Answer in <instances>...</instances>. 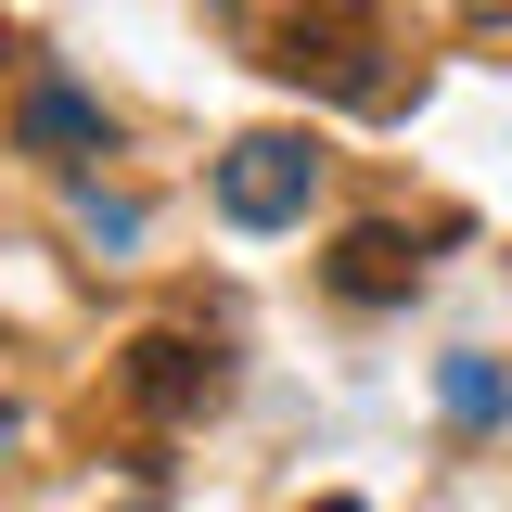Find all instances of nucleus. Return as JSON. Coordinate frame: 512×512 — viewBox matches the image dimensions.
<instances>
[{
    "label": "nucleus",
    "instance_id": "7",
    "mask_svg": "<svg viewBox=\"0 0 512 512\" xmlns=\"http://www.w3.org/2000/svg\"><path fill=\"white\" fill-rule=\"evenodd\" d=\"M77 231H90V244H141V205H128V192H77Z\"/></svg>",
    "mask_w": 512,
    "mask_h": 512
},
{
    "label": "nucleus",
    "instance_id": "8",
    "mask_svg": "<svg viewBox=\"0 0 512 512\" xmlns=\"http://www.w3.org/2000/svg\"><path fill=\"white\" fill-rule=\"evenodd\" d=\"M0 448H13V410H0Z\"/></svg>",
    "mask_w": 512,
    "mask_h": 512
},
{
    "label": "nucleus",
    "instance_id": "4",
    "mask_svg": "<svg viewBox=\"0 0 512 512\" xmlns=\"http://www.w3.org/2000/svg\"><path fill=\"white\" fill-rule=\"evenodd\" d=\"M410 282H423V244L384 231V218H359V231L333 244V295H346V308H397Z\"/></svg>",
    "mask_w": 512,
    "mask_h": 512
},
{
    "label": "nucleus",
    "instance_id": "6",
    "mask_svg": "<svg viewBox=\"0 0 512 512\" xmlns=\"http://www.w3.org/2000/svg\"><path fill=\"white\" fill-rule=\"evenodd\" d=\"M436 410L461 423V436H474V423H500V410H512V359H474V346H461V359L436 372Z\"/></svg>",
    "mask_w": 512,
    "mask_h": 512
},
{
    "label": "nucleus",
    "instance_id": "1",
    "mask_svg": "<svg viewBox=\"0 0 512 512\" xmlns=\"http://www.w3.org/2000/svg\"><path fill=\"white\" fill-rule=\"evenodd\" d=\"M397 26H384V0H295L282 26H269V64L295 77V90H333V103H397Z\"/></svg>",
    "mask_w": 512,
    "mask_h": 512
},
{
    "label": "nucleus",
    "instance_id": "5",
    "mask_svg": "<svg viewBox=\"0 0 512 512\" xmlns=\"http://www.w3.org/2000/svg\"><path fill=\"white\" fill-rule=\"evenodd\" d=\"M13 128H26V154H52V167H77V154H103V141H116L103 103H90V90H64V77H39V90L13 103Z\"/></svg>",
    "mask_w": 512,
    "mask_h": 512
},
{
    "label": "nucleus",
    "instance_id": "9",
    "mask_svg": "<svg viewBox=\"0 0 512 512\" xmlns=\"http://www.w3.org/2000/svg\"><path fill=\"white\" fill-rule=\"evenodd\" d=\"M320 512H359V500H320Z\"/></svg>",
    "mask_w": 512,
    "mask_h": 512
},
{
    "label": "nucleus",
    "instance_id": "2",
    "mask_svg": "<svg viewBox=\"0 0 512 512\" xmlns=\"http://www.w3.org/2000/svg\"><path fill=\"white\" fill-rule=\"evenodd\" d=\"M308 192H320V154L295 141V128H256V141L218 154V218H231V231H282V218H308Z\"/></svg>",
    "mask_w": 512,
    "mask_h": 512
},
{
    "label": "nucleus",
    "instance_id": "3",
    "mask_svg": "<svg viewBox=\"0 0 512 512\" xmlns=\"http://www.w3.org/2000/svg\"><path fill=\"white\" fill-rule=\"evenodd\" d=\"M116 384L141 397V410H154V423H192V410L218 397V346H192V333H141Z\"/></svg>",
    "mask_w": 512,
    "mask_h": 512
}]
</instances>
